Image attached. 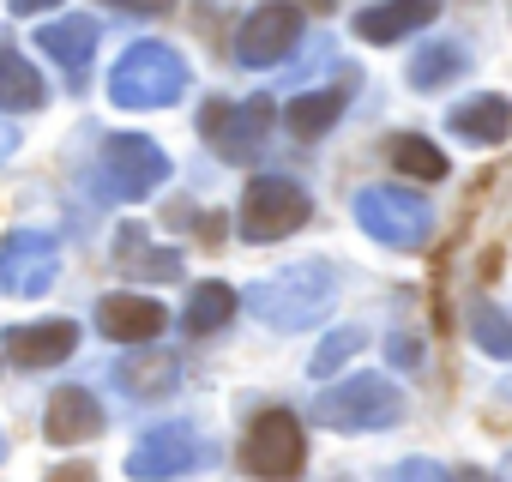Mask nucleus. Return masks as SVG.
<instances>
[{"label": "nucleus", "instance_id": "f257e3e1", "mask_svg": "<svg viewBox=\"0 0 512 482\" xmlns=\"http://www.w3.org/2000/svg\"><path fill=\"white\" fill-rule=\"evenodd\" d=\"M332 302H338V272H332L326 260H296V266H284V272H272V278H253V284L241 290V308L260 314V320L278 326V332H302V326L326 320Z\"/></svg>", "mask_w": 512, "mask_h": 482}, {"label": "nucleus", "instance_id": "f03ea898", "mask_svg": "<svg viewBox=\"0 0 512 482\" xmlns=\"http://www.w3.org/2000/svg\"><path fill=\"white\" fill-rule=\"evenodd\" d=\"M187 91V61L169 43H133L115 73H109V97L121 109H169Z\"/></svg>", "mask_w": 512, "mask_h": 482}, {"label": "nucleus", "instance_id": "7ed1b4c3", "mask_svg": "<svg viewBox=\"0 0 512 482\" xmlns=\"http://www.w3.org/2000/svg\"><path fill=\"white\" fill-rule=\"evenodd\" d=\"M308 217H314V199H308V187L290 181V175H253V181L241 187V205H235L241 241H284V235H296Z\"/></svg>", "mask_w": 512, "mask_h": 482}, {"label": "nucleus", "instance_id": "20e7f679", "mask_svg": "<svg viewBox=\"0 0 512 482\" xmlns=\"http://www.w3.org/2000/svg\"><path fill=\"white\" fill-rule=\"evenodd\" d=\"M404 416V392L386 380V374H356V380H338L314 398V422L338 428V434H368V428H392Z\"/></svg>", "mask_w": 512, "mask_h": 482}, {"label": "nucleus", "instance_id": "39448f33", "mask_svg": "<svg viewBox=\"0 0 512 482\" xmlns=\"http://www.w3.org/2000/svg\"><path fill=\"white\" fill-rule=\"evenodd\" d=\"M308 464V434L296 422V410H260L241 434V470L260 482H290Z\"/></svg>", "mask_w": 512, "mask_h": 482}, {"label": "nucleus", "instance_id": "423d86ee", "mask_svg": "<svg viewBox=\"0 0 512 482\" xmlns=\"http://www.w3.org/2000/svg\"><path fill=\"white\" fill-rule=\"evenodd\" d=\"M356 223H362L374 241H386V248L410 254V248H422V241H428L434 211H428V199H416V193H404V187H362V193H356Z\"/></svg>", "mask_w": 512, "mask_h": 482}, {"label": "nucleus", "instance_id": "0eeeda50", "mask_svg": "<svg viewBox=\"0 0 512 482\" xmlns=\"http://www.w3.org/2000/svg\"><path fill=\"white\" fill-rule=\"evenodd\" d=\"M97 181H103V199H145L151 187L169 181V157L145 133H115V139H103Z\"/></svg>", "mask_w": 512, "mask_h": 482}, {"label": "nucleus", "instance_id": "6e6552de", "mask_svg": "<svg viewBox=\"0 0 512 482\" xmlns=\"http://www.w3.org/2000/svg\"><path fill=\"white\" fill-rule=\"evenodd\" d=\"M199 127H205V139L217 145L223 163L260 157V151H266V133H272V103H266V97H247V103H205V109H199Z\"/></svg>", "mask_w": 512, "mask_h": 482}, {"label": "nucleus", "instance_id": "1a4fd4ad", "mask_svg": "<svg viewBox=\"0 0 512 482\" xmlns=\"http://www.w3.org/2000/svg\"><path fill=\"white\" fill-rule=\"evenodd\" d=\"M302 43V13L290 7V0H266V7H253L235 31V61L241 67H278L290 61V49Z\"/></svg>", "mask_w": 512, "mask_h": 482}, {"label": "nucleus", "instance_id": "9d476101", "mask_svg": "<svg viewBox=\"0 0 512 482\" xmlns=\"http://www.w3.org/2000/svg\"><path fill=\"white\" fill-rule=\"evenodd\" d=\"M61 272V248L55 235H37V229H13L0 235V290L7 296H43Z\"/></svg>", "mask_w": 512, "mask_h": 482}, {"label": "nucleus", "instance_id": "9b49d317", "mask_svg": "<svg viewBox=\"0 0 512 482\" xmlns=\"http://www.w3.org/2000/svg\"><path fill=\"white\" fill-rule=\"evenodd\" d=\"M205 452H199V440H193V428H181V422H163V428H151L133 452H127V476L133 482H175L181 470H193Z\"/></svg>", "mask_w": 512, "mask_h": 482}, {"label": "nucleus", "instance_id": "f8f14e48", "mask_svg": "<svg viewBox=\"0 0 512 482\" xmlns=\"http://www.w3.org/2000/svg\"><path fill=\"white\" fill-rule=\"evenodd\" d=\"M103 434V404L91 386H55L43 410V440L49 446H85Z\"/></svg>", "mask_w": 512, "mask_h": 482}, {"label": "nucleus", "instance_id": "ddd939ff", "mask_svg": "<svg viewBox=\"0 0 512 482\" xmlns=\"http://www.w3.org/2000/svg\"><path fill=\"white\" fill-rule=\"evenodd\" d=\"M163 326H169V314H163V302H151V296L115 290V296L97 302V332L115 338V344H157Z\"/></svg>", "mask_w": 512, "mask_h": 482}, {"label": "nucleus", "instance_id": "4468645a", "mask_svg": "<svg viewBox=\"0 0 512 482\" xmlns=\"http://www.w3.org/2000/svg\"><path fill=\"white\" fill-rule=\"evenodd\" d=\"M0 344H7V356L19 368H55L79 350V326L73 320H31V326H13Z\"/></svg>", "mask_w": 512, "mask_h": 482}, {"label": "nucleus", "instance_id": "2eb2a0df", "mask_svg": "<svg viewBox=\"0 0 512 482\" xmlns=\"http://www.w3.org/2000/svg\"><path fill=\"white\" fill-rule=\"evenodd\" d=\"M115 380H121V392H127V398L157 404V398H169V392L181 386V356H175V350H163V344H139V350L115 368Z\"/></svg>", "mask_w": 512, "mask_h": 482}, {"label": "nucleus", "instance_id": "dca6fc26", "mask_svg": "<svg viewBox=\"0 0 512 482\" xmlns=\"http://www.w3.org/2000/svg\"><path fill=\"white\" fill-rule=\"evenodd\" d=\"M434 13H440V0H380V7L356 13V37L362 43H398V37L428 31Z\"/></svg>", "mask_w": 512, "mask_h": 482}, {"label": "nucleus", "instance_id": "f3484780", "mask_svg": "<svg viewBox=\"0 0 512 482\" xmlns=\"http://www.w3.org/2000/svg\"><path fill=\"white\" fill-rule=\"evenodd\" d=\"M37 49H49V61L67 67V79H85V67L97 55V19H55L37 31Z\"/></svg>", "mask_w": 512, "mask_h": 482}, {"label": "nucleus", "instance_id": "a211bd4d", "mask_svg": "<svg viewBox=\"0 0 512 482\" xmlns=\"http://www.w3.org/2000/svg\"><path fill=\"white\" fill-rule=\"evenodd\" d=\"M446 127H452L458 139H470V145H500V139L512 133V103L494 97V91H482V97L458 103V109L446 115Z\"/></svg>", "mask_w": 512, "mask_h": 482}, {"label": "nucleus", "instance_id": "6ab92c4d", "mask_svg": "<svg viewBox=\"0 0 512 482\" xmlns=\"http://www.w3.org/2000/svg\"><path fill=\"white\" fill-rule=\"evenodd\" d=\"M115 266H121L127 278H157V284L181 278V254H175V248H151V235L133 229V223L115 235Z\"/></svg>", "mask_w": 512, "mask_h": 482}, {"label": "nucleus", "instance_id": "aec40b11", "mask_svg": "<svg viewBox=\"0 0 512 482\" xmlns=\"http://www.w3.org/2000/svg\"><path fill=\"white\" fill-rule=\"evenodd\" d=\"M344 109H350V91H344V85H320V91H302V97L284 103V127H290L296 139H320L326 127H338Z\"/></svg>", "mask_w": 512, "mask_h": 482}, {"label": "nucleus", "instance_id": "412c9836", "mask_svg": "<svg viewBox=\"0 0 512 482\" xmlns=\"http://www.w3.org/2000/svg\"><path fill=\"white\" fill-rule=\"evenodd\" d=\"M49 103V91H43V73L0 37V109L7 115H31V109H43Z\"/></svg>", "mask_w": 512, "mask_h": 482}, {"label": "nucleus", "instance_id": "4be33fe9", "mask_svg": "<svg viewBox=\"0 0 512 482\" xmlns=\"http://www.w3.org/2000/svg\"><path fill=\"white\" fill-rule=\"evenodd\" d=\"M235 308H241V290H229V284H193L181 326H187L193 338H205V332H223V326L235 320Z\"/></svg>", "mask_w": 512, "mask_h": 482}, {"label": "nucleus", "instance_id": "5701e85b", "mask_svg": "<svg viewBox=\"0 0 512 482\" xmlns=\"http://www.w3.org/2000/svg\"><path fill=\"white\" fill-rule=\"evenodd\" d=\"M464 67H470V49H464V43H428V49L410 55V85H416V91H434V85L458 79Z\"/></svg>", "mask_w": 512, "mask_h": 482}, {"label": "nucleus", "instance_id": "b1692460", "mask_svg": "<svg viewBox=\"0 0 512 482\" xmlns=\"http://www.w3.org/2000/svg\"><path fill=\"white\" fill-rule=\"evenodd\" d=\"M386 157H392L404 175H416V181H440V175H446V151H440L434 139H422V133H392V139H386Z\"/></svg>", "mask_w": 512, "mask_h": 482}, {"label": "nucleus", "instance_id": "393cba45", "mask_svg": "<svg viewBox=\"0 0 512 482\" xmlns=\"http://www.w3.org/2000/svg\"><path fill=\"white\" fill-rule=\"evenodd\" d=\"M470 344H476L482 356L512 362V314H500L494 302H476V308H470Z\"/></svg>", "mask_w": 512, "mask_h": 482}, {"label": "nucleus", "instance_id": "a878e982", "mask_svg": "<svg viewBox=\"0 0 512 482\" xmlns=\"http://www.w3.org/2000/svg\"><path fill=\"white\" fill-rule=\"evenodd\" d=\"M362 344H368V332H362V326H338V332H332V338H326V344L314 350V362H308V368H314V374L326 380V374H338V368H344V362H350V356H356Z\"/></svg>", "mask_w": 512, "mask_h": 482}, {"label": "nucleus", "instance_id": "bb28decb", "mask_svg": "<svg viewBox=\"0 0 512 482\" xmlns=\"http://www.w3.org/2000/svg\"><path fill=\"white\" fill-rule=\"evenodd\" d=\"M392 482H452V470L434 464V458H398L392 464Z\"/></svg>", "mask_w": 512, "mask_h": 482}, {"label": "nucleus", "instance_id": "cd10ccee", "mask_svg": "<svg viewBox=\"0 0 512 482\" xmlns=\"http://www.w3.org/2000/svg\"><path fill=\"white\" fill-rule=\"evenodd\" d=\"M49 482H97V470L91 464H61V470H49Z\"/></svg>", "mask_w": 512, "mask_h": 482}, {"label": "nucleus", "instance_id": "c85d7f7f", "mask_svg": "<svg viewBox=\"0 0 512 482\" xmlns=\"http://www.w3.org/2000/svg\"><path fill=\"white\" fill-rule=\"evenodd\" d=\"M115 7H121V13H163L169 0H115Z\"/></svg>", "mask_w": 512, "mask_h": 482}, {"label": "nucleus", "instance_id": "c756f323", "mask_svg": "<svg viewBox=\"0 0 512 482\" xmlns=\"http://www.w3.org/2000/svg\"><path fill=\"white\" fill-rule=\"evenodd\" d=\"M7 7H13L19 19H31V13H49V7H55V0H7Z\"/></svg>", "mask_w": 512, "mask_h": 482}, {"label": "nucleus", "instance_id": "7c9ffc66", "mask_svg": "<svg viewBox=\"0 0 512 482\" xmlns=\"http://www.w3.org/2000/svg\"><path fill=\"white\" fill-rule=\"evenodd\" d=\"M416 356H422V350H416V344H410V338H398V344H392V362H404V368H410V362H416Z\"/></svg>", "mask_w": 512, "mask_h": 482}, {"label": "nucleus", "instance_id": "2f4dec72", "mask_svg": "<svg viewBox=\"0 0 512 482\" xmlns=\"http://www.w3.org/2000/svg\"><path fill=\"white\" fill-rule=\"evenodd\" d=\"M452 482H482V470H458V476H452Z\"/></svg>", "mask_w": 512, "mask_h": 482}, {"label": "nucleus", "instance_id": "473e14b6", "mask_svg": "<svg viewBox=\"0 0 512 482\" xmlns=\"http://www.w3.org/2000/svg\"><path fill=\"white\" fill-rule=\"evenodd\" d=\"M500 482H512V458H506V464H500Z\"/></svg>", "mask_w": 512, "mask_h": 482}]
</instances>
